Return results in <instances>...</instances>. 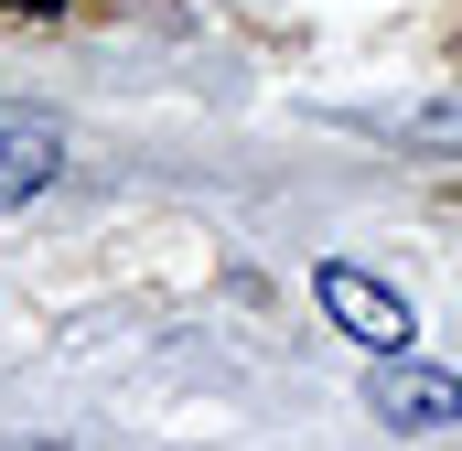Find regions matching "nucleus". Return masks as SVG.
I'll return each instance as SVG.
<instances>
[{"label": "nucleus", "mask_w": 462, "mask_h": 451, "mask_svg": "<svg viewBox=\"0 0 462 451\" xmlns=\"http://www.w3.org/2000/svg\"><path fill=\"white\" fill-rule=\"evenodd\" d=\"M312 290H323V312H334V323H345L365 354H398V344H409V301H398V290H387L376 269H345V258H334V269H323Z\"/></svg>", "instance_id": "obj_2"}, {"label": "nucleus", "mask_w": 462, "mask_h": 451, "mask_svg": "<svg viewBox=\"0 0 462 451\" xmlns=\"http://www.w3.org/2000/svg\"><path fill=\"white\" fill-rule=\"evenodd\" d=\"M54 172H65V129L32 108H0V205H32Z\"/></svg>", "instance_id": "obj_3"}, {"label": "nucleus", "mask_w": 462, "mask_h": 451, "mask_svg": "<svg viewBox=\"0 0 462 451\" xmlns=\"http://www.w3.org/2000/svg\"><path fill=\"white\" fill-rule=\"evenodd\" d=\"M365 409H376V430H398V441H430V430H462V376H452V365H420V354L398 344V354H376V376H365Z\"/></svg>", "instance_id": "obj_1"}]
</instances>
